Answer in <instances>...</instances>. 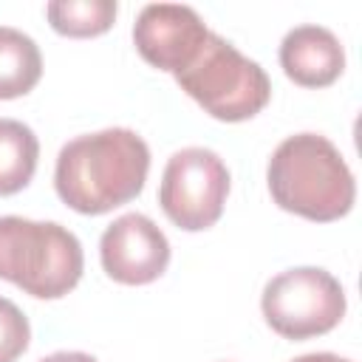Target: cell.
Wrapping results in <instances>:
<instances>
[{"mask_svg":"<svg viewBox=\"0 0 362 362\" xmlns=\"http://www.w3.org/2000/svg\"><path fill=\"white\" fill-rule=\"evenodd\" d=\"M280 65L286 76L303 88H325L345 71V51L325 25H297L280 42Z\"/></svg>","mask_w":362,"mask_h":362,"instance_id":"obj_9","label":"cell"},{"mask_svg":"<svg viewBox=\"0 0 362 362\" xmlns=\"http://www.w3.org/2000/svg\"><path fill=\"white\" fill-rule=\"evenodd\" d=\"M48 23L65 37H99L116 20L113 0H51L45 6Z\"/></svg>","mask_w":362,"mask_h":362,"instance_id":"obj_12","label":"cell"},{"mask_svg":"<svg viewBox=\"0 0 362 362\" xmlns=\"http://www.w3.org/2000/svg\"><path fill=\"white\" fill-rule=\"evenodd\" d=\"M42 76V54L20 28L0 25V99L25 96Z\"/></svg>","mask_w":362,"mask_h":362,"instance_id":"obj_10","label":"cell"},{"mask_svg":"<svg viewBox=\"0 0 362 362\" xmlns=\"http://www.w3.org/2000/svg\"><path fill=\"white\" fill-rule=\"evenodd\" d=\"M226 195L229 170L215 150L184 147L170 156L158 187V204L178 229H209L221 218Z\"/></svg>","mask_w":362,"mask_h":362,"instance_id":"obj_6","label":"cell"},{"mask_svg":"<svg viewBox=\"0 0 362 362\" xmlns=\"http://www.w3.org/2000/svg\"><path fill=\"white\" fill-rule=\"evenodd\" d=\"M266 181L280 209L317 223L345 218L356 198V181L342 153L317 133L283 139L269 158Z\"/></svg>","mask_w":362,"mask_h":362,"instance_id":"obj_2","label":"cell"},{"mask_svg":"<svg viewBox=\"0 0 362 362\" xmlns=\"http://www.w3.org/2000/svg\"><path fill=\"white\" fill-rule=\"evenodd\" d=\"M345 291L339 280L317 266L286 269L263 288L260 308L272 331L286 339L328 334L345 317Z\"/></svg>","mask_w":362,"mask_h":362,"instance_id":"obj_5","label":"cell"},{"mask_svg":"<svg viewBox=\"0 0 362 362\" xmlns=\"http://www.w3.org/2000/svg\"><path fill=\"white\" fill-rule=\"evenodd\" d=\"M40 141L17 119H0V195H14L34 178Z\"/></svg>","mask_w":362,"mask_h":362,"instance_id":"obj_11","label":"cell"},{"mask_svg":"<svg viewBox=\"0 0 362 362\" xmlns=\"http://www.w3.org/2000/svg\"><path fill=\"white\" fill-rule=\"evenodd\" d=\"M291 362H351V359L322 351V354H303V356H297V359H291Z\"/></svg>","mask_w":362,"mask_h":362,"instance_id":"obj_15","label":"cell"},{"mask_svg":"<svg viewBox=\"0 0 362 362\" xmlns=\"http://www.w3.org/2000/svg\"><path fill=\"white\" fill-rule=\"evenodd\" d=\"M175 82L221 122L252 119L272 96L266 71L215 31H209L198 57L181 74H175Z\"/></svg>","mask_w":362,"mask_h":362,"instance_id":"obj_4","label":"cell"},{"mask_svg":"<svg viewBox=\"0 0 362 362\" xmlns=\"http://www.w3.org/2000/svg\"><path fill=\"white\" fill-rule=\"evenodd\" d=\"M40 362H96L90 354H82V351H57Z\"/></svg>","mask_w":362,"mask_h":362,"instance_id":"obj_14","label":"cell"},{"mask_svg":"<svg viewBox=\"0 0 362 362\" xmlns=\"http://www.w3.org/2000/svg\"><path fill=\"white\" fill-rule=\"evenodd\" d=\"M209 37L206 23L195 8L181 3H150L133 23L136 51L158 71L181 74L204 48Z\"/></svg>","mask_w":362,"mask_h":362,"instance_id":"obj_7","label":"cell"},{"mask_svg":"<svg viewBox=\"0 0 362 362\" xmlns=\"http://www.w3.org/2000/svg\"><path fill=\"white\" fill-rule=\"evenodd\" d=\"M99 257L102 269L116 283L144 286L167 272L170 240L147 215L127 212L102 232Z\"/></svg>","mask_w":362,"mask_h":362,"instance_id":"obj_8","label":"cell"},{"mask_svg":"<svg viewBox=\"0 0 362 362\" xmlns=\"http://www.w3.org/2000/svg\"><path fill=\"white\" fill-rule=\"evenodd\" d=\"M31 325L25 314L6 297H0V362H17V356L28 348Z\"/></svg>","mask_w":362,"mask_h":362,"instance_id":"obj_13","label":"cell"},{"mask_svg":"<svg viewBox=\"0 0 362 362\" xmlns=\"http://www.w3.org/2000/svg\"><path fill=\"white\" fill-rule=\"evenodd\" d=\"M147 170V141L127 127H107L76 136L59 150L54 187L74 212L105 215L144 189Z\"/></svg>","mask_w":362,"mask_h":362,"instance_id":"obj_1","label":"cell"},{"mask_svg":"<svg viewBox=\"0 0 362 362\" xmlns=\"http://www.w3.org/2000/svg\"><path fill=\"white\" fill-rule=\"evenodd\" d=\"M79 238L54 221L0 218V277L31 297L59 300L82 277Z\"/></svg>","mask_w":362,"mask_h":362,"instance_id":"obj_3","label":"cell"}]
</instances>
